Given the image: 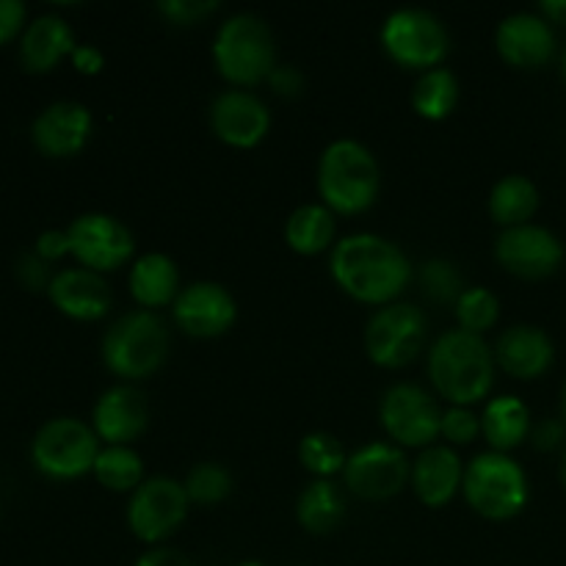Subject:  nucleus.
<instances>
[{
    "instance_id": "f257e3e1",
    "label": "nucleus",
    "mask_w": 566,
    "mask_h": 566,
    "mask_svg": "<svg viewBox=\"0 0 566 566\" xmlns=\"http://www.w3.org/2000/svg\"><path fill=\"white\" fill-rule=\"evenodd\" d=\"M329 274L346 296L387 307L407 291L415 271L403 249L390 238L354 232L332 247Z\"/></svg>"
},
{
    "instance_id": "f03ea898",
    "label": "nucleus",
    "mask_w": 566,
    "mask_h": 566,
    "mask_svg": "<svg viewBox=\"0 0 566 566\" xmlns=\"http://www.w3.org/2000/svg\"><path fill=\"white\" fill-rule=\"evenodd\" d=\"M429 379L451 407H473L495 385V352L481 335L448 329L429 348Z\"/></svg>"
},
{
    "instance_id": "7ed1b4c3",
    "label": "nucleus",
    "mask_w": 566,
    "mask_h": 566,
    "mask_svg": "<svg viewBox=\"0 0 566 566\" xmlns=\"http://www.w3.org/2000/svg\"><path fill=\"white\" fill-rule=\"evenodd\" d=\"M321 205L340 216H359L379 199L381 169L376 155L354 138H335L318 160Z\"/></svg>"
},
{
    "instance_id": "20e7f679",
    "label": "nucleus",
    "mask_w": 566,
    "mask_h": 566,
    "mask_svg": "<svg viewBox=\"0 0 566 566\" xmlns=\"http://www.w3.org/2000/svg\"><path fill=\"white\" fill-rule=\"evenodd\" d=\"M213 64L235 88L269 81L276 66V42L269 22L252 11L227 17L213 39Z\"/></svg>"
},
{
    "instance_id": "39448f33",
    "label": "nucleus",
    "mask_w": 566,
    "mask_h": 566,
    "mask_svg": "<svg viewBox=\"0 0 566 566\" xmlns=\"http://www.w3.org/2000/svg\"><path fill=\"white\" fill-rule=\"evenodd\" d=\"M169 329L153 310H133L116 318L103 337V363L125 381H142L164 365Z\"/></svg>"
},
{
    "instance_id": "423d86ee",
    "label": "nucleus",
    "mask_w": 566,
    "mask_h": 566,
    "mask_svg": "<svg viewBox=\"0 0 566 566\" xmlns=\"http://www.w3.org/2000/svg\"><path fill=\"white\" fill-rule=\"evenodd\" d=\"M462 495L479 517L503 523L528 506V475L509 453L484 451L464 468Z\"/></svg>"
},
{
    "instance_id": "0eeeda50",
    "label": "nucleus",
    "mask_w": 566,
    "mask_h": 566,
    "mask_svg": "<svg viewBox=\"0 0 566 566\" xmlns=\"http://www.w3.org/2000/svg\"><path fill=\"white\" fill-rule=\"evenodd\" d=\"M381 48L396 64L407 70L429 72L446 61L451 36H448L446 22L429 9H396L381 22Z\"/></svg>"
},
{
    "instance_id": "6e6552de",
    "label": "nucleus",
    "mask_w": 566,
    "mask_h": 566,
    "mask_svg": "<svg viewBox=\"0 0 566 566\" xmlns=\"http://www.w3.org/2000/svg\"><path fill=\"white\" fill-rule=\"evenodd\" d=\"M426 332H429V321L423 310L407 302H392L370 315L365 326V354L379 368H407L423 352Z\"/></svg>"
},
{
    "instance_id": "1a4fd4ad",
    "label": "nucleus",
    "mask_w": 566,
    "mask_h": 566,
    "mask_svg": "<svg viewBox=\"0 0 566 566\" xmlns=\"http://www.w3.org/2000/svg\"><path fill=\"white\" fill-rule=\"evenodd\" d=\"M99 437L77 418H53L36 431L31 446L33 464L50 479H81L94 470Z\"/></svg>"
},
{
    "instance_id": "9d476101",
    "label": "nucleus",
    "mask_w": 566,
    "mask_h": 566,
    "mask_svg": "<svg viewBox=\"0 0 566 566\" xmlns=\"http://www.w3.org/2000/svg\"><path fill=\"white\" fill-rule=\"evenodd\" d=\"M188 506L191 501H188L182 481L169 479V475H153V479H144V484L130 495L127 528L138 542L155 547L177 534V528L186 523Z\"/></svg>"
},
{
    "instance_id": "9b49d317",
    "label": "nucleus",
    "mask_w": 566,
    "mask_h": 566,
    "mask_svg": "<svg viewBox=\"0 0 566 566\" xmlns=\"http://www.w3.org/2000/svg\"><path fill=\"white\" fill-rule=\"evenodd\" d=\"M379 420L387 437L403 448H429L440 437L442 409L426 387L398 381L379 401Z\"/></svg>"
},
{
    "instance_id": "f8f14e48",
    "label": "nucleus",
    "mask_w": 566,
    "mask_h": 566,
    "mask_svg": "<svg viewBox=\"0 0 566 566\" xmlns=\"http://www.w3.org/2000/svg\"><path fill=\"white\" fill-rule=\"evenodd\" d=\"M412 479L407 453L392 442H365L343 468V481L363 501H390Z\"/></svg>"
},
{
    "instance_id": "ddd939ff",
    "label": "nucleus",
    "mask_w": 566,
    "mask_h": 566,
    "mask_svg": "<svg viewBox=\"0 0 566 566\" xmlns=\"http://www.w3.org/2000/svg\"><path fill=\"white\" fill-rule=\"evenodd\" d=\"M562 238L539 224L509 227L495 241V260L520 280H547L564 265Z\"/></svg>"
},
{
    "instance_id": "4468645a",
    "label": "nucleus",
    "mask_w": 566,
    "mask_h": 566,
    "mask_svg": "<svg viewBox=\"0 0 566 566\" xmlns=\"http://www.w3.org/2000/svg\"><path fill=\"white\" fill-rule=\"evenodd\" d=\"M70 254L88 271H114L133 258V232L116 216L83 213L66 227Z\"/></svg>"
},
{
    "instance_id": "2eb2a0df",
    "label": "nucleus",
    "mask_w": 566,
    "mask_h": 566,
    "mask_svg": "<svg viewBox=\"0 0 566 566\" xmlns=\"http://www.w3.org/2000/svg\"><path fill=\"white\" fill-rule=\"evenodd\" d=\"M177 329L188 337L210 340L230 332L238 321V304L219 282H191L171 304Z\"/></svg>"
},
{
    "instance_id": "dca6fc26",
    "label": "nucleus",
    "mask_w": 566,
    "mask_h": 566,
    "mask_svg": "<svg viewBox=\"0 0 566 566\" xmlns=\"http://www.w3.org/2000/svg\"><path fill=\"white\" fill-rule=\"evenodd\" d=\"M210 130L235 149H252L269 136L271 111L249 88H227L210 103Z\"/></svg>"
},
{
    "instance_id": "f3484780",
    "label": "nucleus",
    "mask_w": 566,
    "mask_h": 566,
    "mask_svg": "<svg viewBox=\"0 0 566 566\" xmlns=\"http://www.w3.org/2000/svg\"><path fill=\"white\" fill-rule=\"evenodd\" d=\"M495 48L506 64L517 70H539L556 53V33L551 20L531 11L503 17L495 31Z\"/></svg>"
},
{
    "instance_id": "a211bd4d",
    "label": "nucleus",
    "mask_w": 566,
    "mask_h": 566,
    "mask_svg": "<svg viewBox=\"0 0 566 566\" xmlns=\"http://www.w3.org/2000/svg\"><path fill=\"white\" fill-rule=\"evenodd\" d=\"M92 423L94 434L108 446H130L149 426L147 396L133 385L108 387L94 403Z\"/></svg>"
},
{
    "instance_id": "6ab92c4d",
    "label": "nucleus",
    "mask_w": 566,
    "mask_h": 566,
    "mask_svg": "<svg viewBox=\"0 0 566 566\" xmlns=\"http://www.w3.org/2000/svg\"><path fill=\"white\" fill-rule=\"evenodd\" d=\"M92 111L75 99H59L33 119V144L50 158H70L86 147L92 136Z\"/></svg>"
},
{
    "instance_id": "aec40b11",
    "label": "nucleus",
    "mask_w": 566,
    "mask_h": 566,
    "mask_svg": "<svg viewBox=\"0 0 566 566\" xmlns=\"http://www.w3.org/2000/svg\"><path fill=\"white\" fill-rule=\"evenodd\" d=\"M495 365L506 370L512 379L531 381L539 379L551 370L553 359H556V346H553L551 335L539 326L517 324L509 326L495 343Z\"/></svg>"
},
{
    "instance_id": "412c9836",
    "label": "nucleus",
    "mask_w": 566,
    "mask_h": 566,
    "mask_svg": "<svg viewBox=\"0 0 566 566\" xmlns=\"http://www.w3.org/2000/svg\"><path fill=\"white\" fill-rule=\"evenodd\" d=\"M464 468L451 446H429L412 464L415 497L429 509H442L462 492Z\"/></svg>"
},
{
    "instance_id": "4be33fe9",
    "label": "nucleus",
    "mask_w": 566,
    "mask_h": 566,
    "mask_svg": "<svg viewBox=\"0 0 566 566\" xmlns=\"http://www.w3.org/2000/svg\"><path fill=\"white\" fill-rule=\"evenodd\" d=\"M48 293L55 307L75 321H99L111 310V287L97 271H59V274H53Z\"/></svg>"
},
{
    "instance_id": "5701e85b",
    "label": "nucleus",
    "mask_w": 566,
    "mask_h": 566,
    "mask_svg": "<svg viewBox=\"0 0 566 566\" xmlns=\"http://www.w3.org/2000/svg\"><path fill=\"white\" fill-rule=\"evenodd\" d=\"M127 285H130V296L136 298V304L142 310L171 307L182 291L177 263L164 252L142 254L133 263Z\"/></svg>"
},
{
    "instance_id": "b1692460",
    "label": "nucleus",
    "mask_w": 566,
    "mask_h": 566,
    "mask_svg": "<svg viewBox=\"0 0 566 566\" xmlns=\"http://www.w3.org/2000/svg\"><path fill=\"white\" fill-rule=\"evenodd\" d=\"M75 48V33H72L70 22L59 14H42L22 33L20 59L31 72H48L64 55H72Z\"/></svg>"
},
{
    "instance_id": "393cba45",
    "label": "nucleus",
    "mask_w": 566,
    "mask_h": 566,
    "mask_svg": "<svg viewBox=\"0 0 566 566\" xmlns=\"http://www.w3.org/2000/svg\"><path fill=\"white\" fill-rule=\"evenodd\" d=\"M531 412L517 396L490 398L481 415V434L490 442V451L509 453L523 446L525 437H531Z\"/></svg>"
},
{
    "instance_id": "a878e982",
    "label": "nucleus",
    "mask_w": 566,
    "mask_h": 566,
    "mask_svg": "<svg viewBox=\"0 0 566 566\" xmlns=\"http://www.w3.org/2000/svg\"><path fill=\"white\" fill-rule=\"evenodd\" d=\"M490 216L503 230L520 224H531L534 213L539 210V188L525 175H506L492 186L490 191Z\"/></svg>"
},
{
    "instance_id": "bb28decb",
    "label": "nucleus",
    "mask_w": 566,
    "mask_h": 566,
    "mask_svg": "<svg viewBox=\"0 0 566 566\" xmlns=\"http://www.w3.org/2000/svg\"><path fill=\"white\" fill-rule=\"evenodd\" d=\"M346 517V501L332 479H315L302 490L296 501V520L307 534H332Z\"/></svg>"
},
{
    "instance_id": "cd10ccee",
    "label": "nucleus",
    "mask_w": 566,
    "mask_h": 566,
    "mask_svg": "<svg viewBox=\"0 0 566 566\" xmlns=\"http://www.w3.org/2000/svg\"><path fill=\"white\" fill-rule=\"evenodd\" d=\"M285 243L296 254L307 258L326 252L335 243V213L321 202L302 205L287 216Z\"/></svg>"
},
{
    "instance_id": "c85d7f7f",
    "label": "nucleus",
    "mask_w": 566,
    "mask_h": 566,
    "mask_svg": "<svg viewBox=\"0 0 566 566\" xmlns=\"http://www.w3.org/2000/svg\"><path fill=\"white\" fill-rule=\"evenodd\" d=\"M459 94H462L459 77L446 66H437V70L420 72V77L415 81L412 108L415 114L429 122L448 119L459 105Z\"/></svg>"
},
{
    "instance_id": "c756f323",
    "label": "nucleus",
    "mask_w": 566,
    "mask_h": 566,
    "mask_svg": "<svg viewBox=\"0 0 566 566\" xmlns=\"http://www.w3.org/2000/svg\"><path fill=\"white\" fill-rule=\"evenodd\" d=\"M92 473L111 492H130L133 495L144 484V462L130 446L99 448Z\"/></svg>"
},
{
    "instance_id": "7c9ffc66",
    "label": "nucleus",
    "mask_w": 566,
    "mask_h": 566,
    "mask_svg": "<svg viewBox=\"0 0 566 566\" xmlns=\"http://www.w3.org/2000/svg\"><path fill=\"white\" fill-rule=\"evenodd\" d=\"M298 462L315 479H332V475L343 473V468L348 462V453L335 434H329V431H313V434L302 437V442H298Z\"/></svg>"
},
{
    "instance_id": "2f4dec72",
    "label": "nucleus",
    "mask_w": 566,
    "mask_h": 566,
    "mask_svg": "<svg viewBox=\"0 0 566 566\" xmlns=\"http://www.w3.org/2000/svg\"><path fill=\"white\" fill-rule=\"evenodd\" d=\"M453 313H457L459 329L484 337V332H490L497 324V318H501V302H497V296L490 287L473 285L459 296Z\"/></svg>"
},
{
    "instance_id": "473e14b6",
    "label": "nucleus",
    "mask_w": 566,
    "mask_h": 566,
    "mask_svg": "<svg viewBox=\"0 0 566 566\" xmlns=\"http://www.w3.org/2000/svg\"><path fill=\"white\" fill-rule=\"evenodd\" d=\"M182 486H186V495L191 503H197V506H216V503L227 501V495L232 492V475L224 464L199 462L188 470Z\"/></svg>"
},
{
    "instance_id": "72a5a7b5",
    "label": "nucleus",
    "mask_w": 566,
    "mask_h": 566,
    "mask_svg": "<svg viewBox=\"0 0 566 566\" xmlns=\"http://www.w3.org/2000/svg\"><path fill=\"white\" fill-rule=\"evenodd\" d=\"M420 287H423L426 296L437 304H453L457 307L459 296H462L468 287H464L462 274H459L457 265L446 258L426 260L420 265Z\"/></svg>"
},
{
    "instance_id": "f704fd0d",
    "label": "nucleus",
    "mask_w": 566,
    "mask_h": 566,
    "mask_svg": "<svg viewBox=\"0 0 566 566\" xmlns=\"http://www.w3.org/2000/svg\"><path fill=\"white\" fill-rule=\"evenodd\" d=\"M440 437L451 446H473L481 437V418L470 407L442 409Z\"/></svg>"
},
{
    "instance_id": "c9c22d12",
    "label": "nucleus",
    "mask_w": 566,
    "mask_h": 566,
    "mask_svg": "<svg viewBox=\"0 0 566 566\" xmlns=\"http://www.w3.org/2000/svg\"><path fill=\"white\" fill-rule=\"evenodd\" d=\"M219 0H160L158 11L171 22V25H197L208 20L213 11H219Z\"/></svg>"
},
{
    "instance_id": "e433bc0d",
    "label": "nucleus",
    "mask_w": 566,
    "mask_h": 566,
    "mask_svg": "<svg viewBox=\"0 0 566 566\" xmlns=\"http://www.w3.org/2000/svg\"><path fill=\"white\" fill-rule=\"evenodd\" d=\"M17 276H20L22 285L31 287V291L50 287V282H53V276H50V269H48V260L39 258L36 252H22L20 258H17Z\"/></svg>"
},
{
    "instance_id": "4c0bfd02",
    "label": "nucleus",
    "mask_w": 566,
    "mask_h": 566,
    "mask_svg": "<svg viewBox=\"0 0 566 566\" xmlns=\"http://www.w3.org/2000/svg\"><path fill=\"white\" fill-rule=\"evenodd\" d=\"M269 86L282 97H298L304 92V72L293 64H276L269 75Z\"/></svg>"
},
{
    "instance_id": "58836bf2",
    "label": "nucleus",
    "mask_w": 566,
    "mask_h": 566,
    "mask_svg": "<svg viewBox=\"0 0 566 566\" xmlns=\"http://www.w3.org/2000/svg\"><path fill=\"white\" fill-rule=\"evenodd\" d=\"M566 437V423L556 418H547L542 420V423H536L534 429H531V442H534L536 451H556V448H562Z\"/></svg>"
},
{
    "instance_id": "ea45409f",
    "label": "nucleus",
    "mask_w": 566,
    "mask_h": 566,
    "mask_svg": "<svg viewBox=\"0 0 566 566\" xmlns=\"http://www.w3.org/2000/svg\"><path fill=\"white\" fill-rule=\"evenodd\" d=\"M33 252L42 260H59L70 252V238H66V230H44L42 235L36 238V249Z\"/></svg>"
},
{
    "instance_id": "a19ab883",
    "label": "nucleus",
    "mask_w": 566,
    "mask_h": 566,
    "mask_svg": "<svg viewBox=\"0 0 566 566\" xmlns=\"http://www.w3.org/2000/svg\"><path fill=\"white\" fill-rule=\"evenodd\" d=\"M133 566H197L186 553L171 551V547H149L147 553L136 558Z\"/></svg>"
},
{
    "instance_id": "79ce46f5",
    "label": "nucleus",
    "mask_w": 566,
    "mask_h": 566,
    "mask_svg": "<svg viewBox=\"0 0 566 566\" xmlns=\"http://www.w3.org/2000/svg\"><path fill=\"white\" fill-rule=\"evenodd\" d=\"M25 20V3L22 0H0V42L20 31Z\"/></svg>"
},
{
    "instance_id": "37998d69",
    "label": "nucleus",
    "mask_w": 566,
    "mask_h": 566,
    "mask_svg": "<svg viewBox=\"0 0 566 566\" xmlns=\"http://www.w3.org/2000/svg\"><path fill=\"white\" fill-rule=\"evenodd\" d=\"M70 59L72 64H75V70L83 72V75H97L105 66L103 50L94 48V44H77V48L72 50Z\"/></svg>"
},
{
    "instance_id": "c03bdc74",
    "label": "nucleus",
    "mask_w": 566,
    "mask_h": 566,
    "mask_svg": "<svg viewBox=\"0 0 566 566\" xmlns=\"http://www.w3.org/2000/svg\"><path fill=\"white\" fill-rule=\"evenodd\" d=\"M539 9H542V17H545V20L562 22V25H566V0H545Z\"/></svg>"
},
{
    "instance_id": "a18cd8bd",
    "label": "nucleus",
    "mask_w": 566,
    "mask_h": 566,
    "mask_svg": "<svg viewBox=\"0 0 566 566\" xmlns=\"http://www.w3.org/2000/svg\"><path fill=\"white\" fill-rule=\"evenodd\" d=\"M558 475H562V484H564V490H566V451H564V457H562V464H558Z\"/></svg>"
},
{
    "instance_id": "49530a36",
    "label": "nucleus",
    "mask_w": 566,
    "mask_h": 566,
    "mask_svg": "<svg viewBox=\"0 0 566 566\" xmlns=\"http://www.w3.org/2000/svg\"><path fill=\"white\" fill-rule=\"evenodd\" d=\"M562 412H564V423H566V381H564V392H562Z\"/></svg>"
},
{
    "instance_id": "de8ad7c7",
    "label": "nucleus",
    "mask_w": 566,
    "mask_h": 566,
    "mask_svg": "<svg viewBox=\"0 0 566 566\" xmlns=\"http://www.w3.org/2000/svg\"><path fill=\"white\" fill-rule=\"evenodd\" d=\"M238 566H265V564H260V562H243V564H238Z\"/></svg>"
},
{
    "instance_id": "09e8293b",
    "label": "nucleus",
    "mask_w": 566,
    "mask_h": 566,
    "mask_svg": "<svg viewBox=\"0 0 566 566\" xmlns=\"http://www.w3.org/2000/svg\"><path fill=\"white\" fill-rule=\"evenodd\" d=\"M562 70H564V81H566V53H564V61H562Z\"/></svg>"
}]
</instances>
